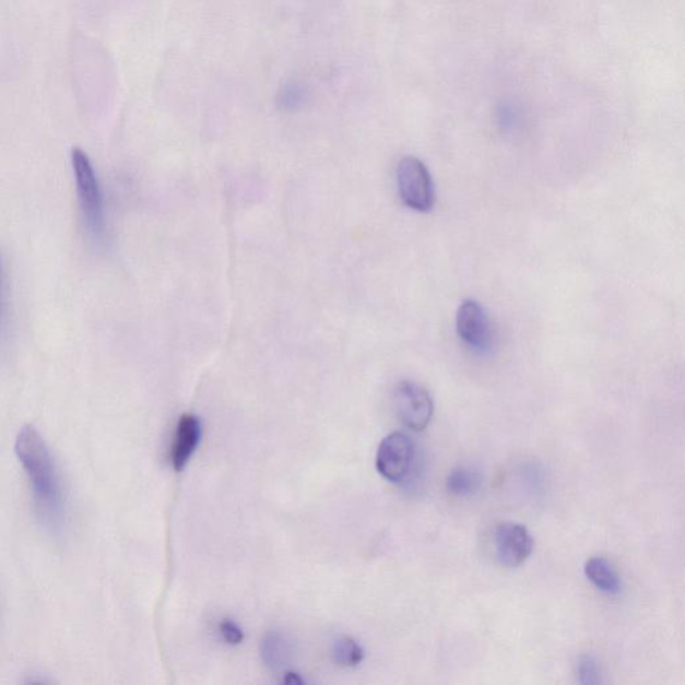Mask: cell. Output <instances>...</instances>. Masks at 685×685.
Listing matches in <instances>:
<instances>
[{
  "instance_id": "1",
  "label": "cell",
  "mask_w": 685,
  "mask_h": 685,
  "mask_svg": "<svg viewBox=\"0 0 685 685\" xmlns=\"http://www.w3.org/2000/svg\"><path fill=\"white\" fill-rule=\"evenodd\" d=\"M15 452L32 484L35 511L42 523L58 532L64 520V494L56 461L37 428L25 426L17 434Z\"/></svg>"
},
{
  "instance_id": "2",
  "label": "cell",
  "mask_w": 685,
  "mask_h": 685,
  "mask_svg": "<svg viewBox=\"0 0 685 685\" xmlns=\"http://www.w3.org/2000/svg\"><path fill=\"white\" fill-rule=\"evenodd\" d=\"M71 164H73L82 216L85 219L87 229L95 237H99L105 231V212L97 173L93 168L91 158L80 147H74L71 152Z\"/></svg>"
},
{
  "instance_id": "3",
  "label": "cell",
  "mask_w": 685,
  "mask_h": 685,
  "mask_svg": "<svg viewBox=\"0 0 685 685\" xmlns=\"http://www.w3.org/2000/svg\"><path fill=\"white\" fill-rule=\"evenodd\" d=\"M397 181L403 204L416 212H430L435 204L434 182L427 166L415 157H404L398 165Z\"/></svg>"
},
{
  "instance_id": "4",
  "label": "cell",
  "mask_w": 685,
  "mask_h": 685,
  "mask_svg": "<svg viewBox=\"0 0 685 685\" xmlns=\"http://www.w3.org/2000/svg\"><path fill=\"white\" fill-rule=\"evenodd\" d=\"M395 408L399 420L413 432L425 430L434 413L430 392L411 380L398 385Z\"/></svg>"
},
{
  "instance_id": "5",
  "label": "cell",
  "mask_w": 685,
  "mask_h": 685,
  "mask_svg": "<svg viewBox=\"0 0 685 685\" xmlns=\"http://www.w3.org/2000/svg\"><path fill=\"white\" fill-rule=\"evenodd\" d=\"M415 445L408 434L397 432L382 440L377 452V469L386 480L399 482L410 472Z\"/></svg>"
},
{
  "instance_id": "6",
  "label": "cell",
  "mask_w": 685,
  "mask_h": 685,
  "mask_svg": "<svg viewBox=\"0 0 685 685\" xmlns=\"http://www.w3.org/2000/svg\"><path fill=\"white\" fill-rule=\"evenodd\" d=\"M457 333L464 344L479 353L491 350L493 342L491 319L479 302L466 300L458 308Z\"/></svg>"
},
{
  "instance_id": "7",
  "label": "cell",
  "mask_w": 685,
  "mask_h": 685,
  "mask_svg": "<svg viewBox=\"0 0 685 685\" xmlns=\"http://www.w3.org/2000/svg\"><path fill=\"white\" fill-rule=\"evenodd\" d=\"M498 562L508 568L520 567L533 552L534 541L527 527L517 522H503L494 534Z\"/></svg>"
},
{
  "instance_id": "8",
  "label": "cell",
  "mask_w": 685,
  "mask_h": 685,
  "mask_svg": "<svg viewBox=\"0 0 685 685\" xmlns=\"http://www.w3.org/2000/svg\"><path fill=\"white\" fill-rule=\"evenodd\" d=\"M200 438L201 423L198 416L192 414L182 415L180 422H178L170 450L172 464L177 472H181L187 466L190 457L198 449Z\"/></svg>"
},
{
  "instance_id": "9",
  "label": "cell",
  "mask_w": 685,
  "mask_h": 685,
  "mask_svg": "<svg viewBox=\"0 0 685 685\" xmlns=\"http://www.w3.org/2000/svg\"><path fill=\"white\" fill-rule=\"evenodd\" d=\"M587 579L593 583L599 591L615 595L622 592V580L617 570L604 557H593L586 564Z\"/></svg>"
},
{
  "instance_id": "10",
  "label": "cell",
  "mask_w": 685,
  "mask_h": 685,
  "mask_svg": "<svg viewBox=\"0 0 685 685\" xmlns=\"http://www.w3.org/2000/svg\"><path fill=\"white\" fill-rule=\"evenodd\" d=\"M291 657L290 642L283 635L271 633L261 642V659L271 670H279L287 663Z\"/></svg>"
},
{
  "instance_id": "11",
  "label": "cell",
  "mask_w": 685,
  "mask_h": 685,
  "mask_svg": "<svg viewBox=\"0 0 685 685\" xmlns=\"http://www.w3.org/2000/svg\"><path fill=\"white\" fill-rule=\"evenodd\" d=\"M482 485L481 475L472 469L458 468L452 470L448 476V491L458 497H470L480 491Z\"/></svg>"
},
{
  "instance_id": "12",
  "label": "cell",
  "mask_w": 685,
  "mask_h": 685,
  "mask_svg": "<svg viewBox=\"0 0 685 685\" xmlns=\"http://www.w3.org/2000/svg\"><path fill=\"white\" fill-rule=\"evenodd\" d=\"M333 658L339 665L355 666L365 659V651L355 640L343 637L336 641L335 648H333Z\"/></svg>"
},
{
  "instance_id": "13",
  "label": "cell",
  "mask_w": 685,
  "mask_h": 685,
  "mask_svg": "<svg viewBox=\"0 0 685 685\" xmlns=\"http://www.w3.org/2000/svg\"><path fill=\"white\" fill-rule=\"evenodd\" d=\"M577 676L581 684H599L601 683L598 663L591 657H582L577 664Z\"/></svg>"
},
{
  "instance_id": "14",
  "label": "cell",
  "mask_w": 685,
  "mask_h": 685,
  "mask_svg": "<svg viewBox=\"0 0 685 685\" xmlns=\"http://www.w3.org/2000/svg\"><path fill=\"white\" fill-rule=\"evenodd\" d=\"M220 630H222L224 640L228 642V645H232V646L241 645L244 640L243 630L238 628L237 624H235L234 622H231V619H224L222 625H220Z\"/></svg>"
},
{
  "instance_id": "15",
  "label": "cell",
  "mask_w": 685,
  "mask_h": 685,
  "mask_svg": "<svg viewBox=\"0 0 685 685\" xmlns=\"http://www.w3.org/2000/svg\"><path fill=\"white\" fill-rule=\"evenodd\" d=\"M284 683L287 684H303L302 678L296 673H287L284 677Z\"/></svg>"
}]
</instances>
